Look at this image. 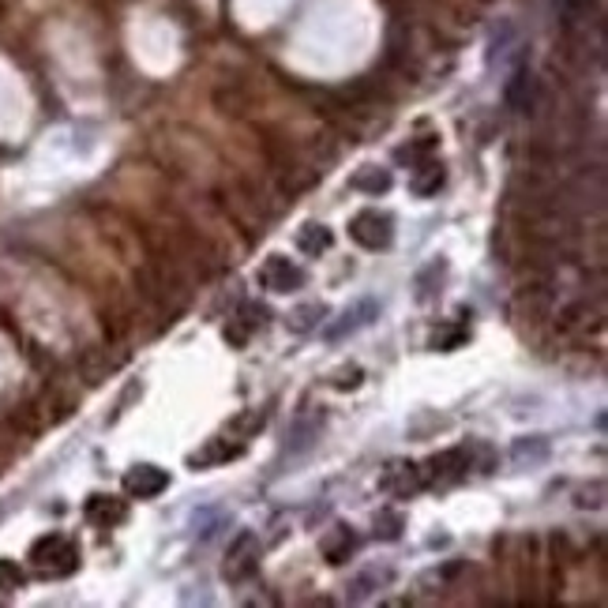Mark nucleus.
I'll use <instances>...</instances> for the list:
<instances>
[{
  "label": "nucleus",
  "mask_w": 608,
  "mask_h": 608,
  "mask_svg": "<svg viewBox=\"0 0 608 608\" xmlns=\"http://www.w3.org/2000/svg\"><path fill=\"white\" fill-rule=\"evenodd\" d=\"M31 564L45 578H64L80 567V548H75V541H68L64 534H49V537H38L31 545Z\"/></svg>",
  "instance_id": "1"
},
{
  "label": "nucleus",
  "mask_w": 608,
  "mask_h": 608,
  "mask_svg": "<svg viewBox=\"0 0 608 608\" xmlns=\"http://www.w3.org/2000/svg\"><path fill=\"white\" fill-rule=\"evenodd\" d=\"M256 567H260V537L256 534H237V541L230 545V552H225V578L230 582H244V578H252L256 575Z\"/></svg>",
  "instance_id": "2"
},
{
  "label": "nucleus",
  "mask_w": 608,
  "mask_h": 608,
  "mask_svg": "<svg viewBox=\"0 0 608 608\" xmlns=\"http://www.w3.org/2000/svg\"><path fill=\"white\" fill-rule=\"evenodd\" d=\"M349 237L357 241V244H365V248H372V252H379V248H387V244H391V237H394V222H391V214L361 211L357 218L349 222Z\"/></svg>",
  "instance_id": "3"
},
{
  "label": "nucleus",
  "mask_w": 608,
  "mask_h": 608,
  "mask_svg": "<svg viewBox=\"0 0 608 608\" xmlns=\"http://www.w3.org/2000/svg\"><path fill=\"white\" fill-rule=\"evenodd\" d=\"M260 282H263L267 290H274V293H290V290L304 286V271L293 267L286 256H271V260L263 263V271H260Z\"/></svg>",
  "instance_id": "4"
},
{
  "label": "nucleus",
  "mask_w": 608,
  "mask_h": 608,
  "mask_svg": "<svg viewBox=\"0 0 608 608\" xmlns=\"http://www.w3.org/2000/svg\"><path fill=\"white\" fill-rule=\"evenodd\" d=\"M124 489H128V496L150 499V496L169 489V473L158 470V466H136V470H128V477H124Z\"/></svg>",
  "instance_id": "5"
},
{
  "label": "nucleus",
  "mask_w": 608,
  "mask_h": 608,
  "mask_svg": "<svg viewBox=\"0 0 608 608\" xmlns=\"http://www.w3.org/2000/svg\"><path fill=\"white\" fill-rule=\"evenodd\" d=\"M83 511H87V518H90L94 526H117V522L128 518V503L117 499V496H101V492H98V496L87 499Z\"/></svg>",
  "instance_id": "6"
},
{
  "label": "nucleus",
  "mask_w": 608,
  "mask_h": 608,
  "mask_svg": "<svg viewBox=\"0 0 608 608\" xmlns=\"http://www.w3.org/2000/svg\"><path fill=\"white\" fill-rule=\"evenodd\" d=\"M300 252H309V256H319V252L331 248V233L323 230V225H304V233L297 237Z\"/></svg>",
  "instance_id": "7"
},
{
  "label": "nucleus",
  "mask_w": 608,
  "mask_h": 608,
  "mask_svg": "<svg viewBox=\"0 0 608 608\" xmlns=\"http://www.w3.org/2000/svg\"><path fill=\"white\" fill-rule=\"evenodd\" d=\"M233 454H237V447H222L218 440H211L207 443V451H195L192 454V466H211V462H225V459H233Z\"/></svg>",
  "instance_id": "8"
},
{
  "label": "nucleus",
  "mask_w": 608,
  "mask_h": 608,
  "mask_svg": "<svg viewBox=\"0 0 608 608\" xmlns=\"http://www.w3.org/2000/svg\"><path fill=\"white\" fill-rule=\"evenodd\" d=\"M312 316H327V309H323V304H304V309H297L286 323L293 327V331H312V327H316Z\"/></svg>",
  "instance_id": "9"
},
{
  "label": "nucleus",
  "mask_w": 608,
  "mask_h": 608,
  "mask_svg": "<svg viewBox=\"0 0 608 608\" xmlns=\"http://www.w3.org/2000/svg\"><path fill=\"white\" fill-rule=\"evenodd\" d=\"M23 586V571L12 560H0V594H15Z\"/></svg>",
  "instance_id": "10"
},
{
  "label": "nucleus",
  "mask_w": 608,
  "mask_h": 608,
  "mask_svg": "<svg viewBox=\"0 0 608 608\" xmlns=\"http://www.w3.org/2000/svg\"><path fill=\"white\" fill-rule=\"evenodd\" d=\"M440 185H443V166H436V162H428V181H424V176H413V188L421 195H432Z\"/></svg>",
  "instance_id": "11"
},
{
  "label": "nucleus",
  "mask_w": 608,
  "mask_h": 608,
  "mask_svg": "<svg viewBox=\"0 0 608 608\" xmlns=\"http://www.w3.org/2000/svg\"><path fill=\"white\" fill-rule=\"evenodd\" d=\"M353 188H365V192H387V188H391V173H372V176H353Z\"/></svg>",
  "instance_id": "12"
}]
</instances>
